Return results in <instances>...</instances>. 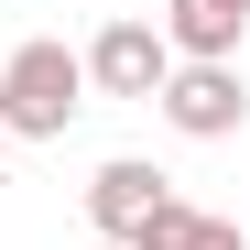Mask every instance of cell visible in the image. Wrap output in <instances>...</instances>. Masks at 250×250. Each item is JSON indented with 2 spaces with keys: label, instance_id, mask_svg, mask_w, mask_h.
I'll list each match as a JSON object with an SVG mask.
<instances>
[{
  "label": "cell",
  "instance_id": "4",
  "mask_svg": "<svg viewBox=\"0 0 250 250\" xmlns=\"http://www.w3.org/2000/svg\"><path fill=\"white\" fill-rule=\"evenodd\" d=\"M152 207H174V174H152L142 152H120V163H98V174H87V229L120 239V250H131V229L152 218Z\"/></svg>",
  "mask_w": 250,
  "mask_h": 250
},
{
  "label": "cell",
  "instance_id": "1",
  "mask_svg": "<svg viewBox=\"0 0 250 250\" xmlns=\"http://www.w3.org/2000/svg\"><path fill=\"white\" fill-rule=\"evenodd\" d=\"M76 109H87V65H76V44H11V65H0V142H65Z\"/></svg>",
  "mask_w": 250,
  "mask_h": 250
},
{
  "label": "cell",
  "instance_id": "2",
  "mask_svg": "<svg viewBox=\"0 0 250 250\" xmlns=\"http://www.w3.org/2000/svg\"><path fill=\"white\" fill-rule=\"evenodd\" d=\"M152 109L174 120L185 142H229V131H250V76L239 65H174Z\"/></svg>",
  "mask_w": 250,
  "mask_h": 250
},
{
  "label": "cell",
  "instance_id": "6",
  "mask_svg": "<svg viewBox=\"0 0 250 250\" xmlns=\"http://www.w3.org/2000/svg\"><path fill=\"white\" fill-rule=\"evenodd\" d=\"M131 250H250V239H239V218H218V207H185V196H174V207H152V218L131 229Z\"/></svg>",
  "mask_w": 250,
  "mask_h": 250
},
{
  "label": "cell",
  "instance_id": "5",
  "mask_svg": "<svg viewBox=\"0 0 250 250\" xmlns=\"http://www.w3.org/2000/svg\"><path fill=\"white\" fill-rule=\"evenodd\" d=\"M152 33H163V55H174V65H239L250 11H239V0H163Z\"/></svg>",
  "mask_w": 250,
  "mask_h": 250
},
{
  "label": "cell",
  "instance_id": "7",
  "mask_svg": "<svg viewBox=\"0 0 250 250\" xmlns=\"http://www.w3.org/2000/svg\"><path fill=\"white\" fill-rule=\"evenodd\" d=\"M87 250H120V239H87Z\"/></svg>",
  "mask_w": 250,
  "mask_h": 250
},
{
  "label": "cell",
  "instance_id": "3",
  "mask_svg": "<svg viewBox=\"0 0 250 250\" xmlns=\"http://www.w3.org/2000/svg\"><path fill=\"white\" fill-rule=\"evenodd\" d=\"M76 65H87V87L98 98H163V76H174V55H163V33L152 22H98V44L87 55H76Z\"/></svg>",
  "mask_w": 250,
  "mask_h": 250
},
{
  "label": "cell",
  "instance_id": "8",
  "mask_svg": "<svg viewBox=\"0 0 250 250\" xmlns=\"http://www.w3.org/2000/svg\"><path fill=\"white\" fill-rule=\"evenodd\" d=\"M239 11H250V0H239Z\"/></svg>",
  "mask_w": 250,
  "mask_h": 250
},
{
  "label": "cell",
  "instance_id": "9",
  "mask_svg": "<svg viewBox=\"0 0 250 250\" xmlns=\"http://www.w3.org/2000/svg\"><path fill=\"white\" fill-rule=\"evenodd\" d=\"M0 152H11V142H0Z\"/></svg>",
  "mask_w": 250,
  "mask_h": 250
}]
</instances>
